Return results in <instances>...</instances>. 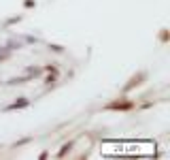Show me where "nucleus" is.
<instances>
[{
  "label": "nucleus",
  "instance_id": "obj_1",
  "mask_svg": "<svg viewBox=\"0 0 170 160\" xmlns=\"http://www.w3.org/2000/svg\"><path fill=\"white\" fill-rule=\"evenodd\" d=\"M21 107H28V100H26V98H19V100H15L13 105H9V107H7V111H11V109H21Z\"/></svg>",
  "mask_w": 170,
  "mask_h": 160
},
{
  "label": "nucleus",
  "instance_id": "obj_2",
  "mask_svg": "<svg viewBox=\"0 0 170 160\" xmlns=\"http://www.w3.org/2000/svg\"><path fill=\"white\" fill-rule=\"evenodd\" d=\"M68 149H70V143H68V145H64V149H60V154H58V156H64Z\"/></svg>",
  "mask_w": 170,
  "mask_h": 160
},
{
  "label": "nucleus",
  "instance_id": "obj_3",
  "mask_svg": "<svg viewBox=\"0 0 170 160\" xmlns=\"http://www.w3.org/2000/svg\"><path fill=\"white\" fill-rule=\"evenodd\" d=\"M51 49H53V51H58V54H62V51H64L62 47H58V45H51Z\"/></svg>",
  "mask_w": 170,
  "mask_h": 160
}]
</instances>
